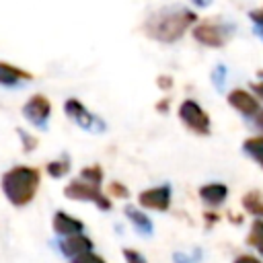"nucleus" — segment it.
<instances>
[{
	"label": "nucleus",
	"mask_w": 263,
	"mask_h": 263,
	"mask_svg": "<svg viewBox=\"0 0 263 263\" xmlns=\"http://www.w3.org/2000/svg\"><path fill=\"white\" fill-rule=\"evenodd\" d=\"M51 230L55 236L64 238V236H72V234H78V232H84V222L64 210H58L53 212L51 216Z\"/></svg>",
	"instance_id": "11"
},
{
	"label": "nucleus",
	"mask_w": 263,
	"mask_h": 263,
	"mask_svg": "<svg viewBox=\"0 0 263 263\" xmlns=\"http://www.w3.org/2000/svg\"><path fill=\"white\" fill-rule=\"evenodd\" d=\"M191 4H193L195 8H205V6L212 4V0H191Z\"/></svg>",
	"instance_id": "32"
},
{
	"label": "nucleus",
	"mask_w": 263,
	"mask_h": 263,
	"mask_svg": "<svg viewBox=\"0 0 263 263\" xmlns=\"http://www.w3.org/2000/svg\"><path fill=\"white\" fill-rule=\"evenodd\" d=\"M121 255H123L125 263H148V259L144 257V253L138 251V249H134V247H123L121 249Z\"/></svg>",
	"instance_id": "23"
},
{
	"label": "nucleus",
	"mask_w": 263,
	"mask_h": 263,
	"mask_svg": "<svg viewBox=\"0 0 263 263\" xmlns=\"http://www.w3.org/2000/svg\"><path fill=\"white\" fill-rule=\"evenodd\" d=\"M226 103L228 107H232L238 115L253 119L257 115V111L263 107L261 101L251 92V88H242V86H234L226 92Z\"/></svg>",
	"instance_id": "9"
},
{
	"label": "nucleus",
	"mask_w": 263,
	"mask_h": 263,
	"mask_svg": "<svg viewBox=\"0 0 263 263\" xmlns=\"http://www.w3.org/2000/svg\"><path fill=\"white\" fill-rule=\"evenodd\" d=\"M25 121L33 127H45L49 117H51V101L47 95L43 92H33L25 103H23V109H21Z\"/></svg>",
	"instance_id": "7"
},
{
	"label": "nucleus",
	"mask_w": 263,
	"mask_h": 263,
	"mask_svg": "<svg viewBox=\"0 0 263 263\" xmlns=\"http://www.w3.org/2000/svg\"><path fill=\"white\" fill-rule=\"evenodd\" d=\"M240 208L251 218H263V193L259 189H249L240 197Z\"/></svg>",
	"instance_id": "15"
},
{
	"label": "nucleus",
	"mask_w": 263,
	"mask_h": 263,
	"mask_svg": "<svg viewBox=\"0 0 263 263\" xmlns=\"http://www.w3.org/2000/svg\"><path fill=\"white\" fill-rule=\"evenodd\" d=\"M70 263H107V259L103 257V255H99L95 249L92 251H86V253H82V255H76V257H72V259H68Z\"/></svg>",
	"instance_id": "22"
},
{
	"label": "nucleus",
	"mask_w": 263,
	"mask_h": 263,
	"mask_svg": "<svg viewBox=\"0 0 263 263\" xmlns=\"http://www.w3.org/2000/svg\"><path fill=\"white\" fill-rule=\"evenodd\" d=\"M212 80H214L216 88H222V86H224V80H226V68H224L222 64H218V66L214 68V72H212Z\"/></svg>",
	"instance_id": "25"
},
{
	"label": "nucleus",
	"mask_w": 263,
	"mask_h": 263,
	"mask_svg": "<svg viewBox=\"0 0 263 263\" xmlns=\"http://www.w3.org/2000/svg\"><path fill=\"white\" fill-rule=\"evenodd\" d=\"M78 177L84 179V181H90V183H95V185H103V181H105V171H103V166H101L99 162H92V164L82 166L80 173H78Z\"/></svg>",
	"instance_id": "19"
},
{
	"label": "nucleus",
	"mask_w": 263,
	"mask_h": 263,
	"mask_svg": "<svg viewBox=\"0 0 263 263\" xmlns=\"http://www.w3.org/2000/svg\"><path fill=\"white\" fill-rule=\"evenodd\" d=\"M203 220L208 222V226H214V224H218V222L222 220V216L218 214V210H210V208H205V210H203Z\"/></svg>",
	"instance_id": "29"
},
{
	"label": "nucleus",
	"mask_w": 263,
	"mask_h": 263,
	"mask_svg": "<svg viewBox=\"0 0 263 263\" xmlns=\"http://www.w3.org/2000/svg\"><path fill=\"white\" fill-rule=\"evenodd\" d=\"M171 105H173L171 97H168V95H164L162 99H158V101L154 103V109H156V113H162V115H166V113L171 111Z\"/></svg>",
	"instance_id": "28"
},
{
	"label": "nucleus",
	"mask_w": 263,
	"mask_h": 263,
	"mask_svg": "<svg viewBox=\"0 0 263 263\" xmlns=\"http://www.w3.org/2000/svg\"><path fill=\"white\" fill-rule=\"evenodd\" d=\"M197 21H199V16L191 8H185V6H162L158 10H152L144 18L140 31L150 41H158V43L171 45V43L181 41L193 29V25Z\"/></svg>",
	"instance_id": "1"
},
{
	"label": "nucleus",
	"mask_w": 263,
	"mask_h": 263,
	"mask_svg": "<svg viewBox=\"0 0 263 263\" xmlns=\"http://www.w3.org/2000/svg\"><path fill=\"white\" fill-rule=\"evenodd\" d=\"M105 193H107L111 199H127V197H129L127 185L121 183V181H117V179H113V181H109V183L105 185Z\"/></svg>",
	"instance_id": "21"
},
{
	"label": "nucleus",
	"mask_w": 263,
	"mask_h": 263,
	"mask_svg": "<svg viewBox=\"0 0 263 263\" xmlns=\"http://www.w3.org/2000/svg\"><path fill=\"white\" fill-rule=\"evenodd\" d=\"M154 82H156L158 90H162L164 95H166L168 90H173V86H175V80H173V76H171V74H158Z\"/></svg>",
	"instance_id": "24"
},
{
	"label": "nucleus",
	"mask_w": 263,
	"mask_h": 263,
	"mask_svg": "<svg viewBox=\"0 0 263 263\" xmlns=\"http://www.w3.org/2000/svg\"><path fill=\"white\" fill-rule=\"evenodd\" d=\"M43 173L47 177H51V179H64V177H68L72 173V160L66 154H62V156H58L53 160H47L45 166H43Z\"/></svg>",
	"instance_id": "18"
},
{
	"label": "nucleus",
	"mask_w": 263,
	"mask_h": 263,
	"mask_svg": "<svg viewBox=\"0 0 263 263\" xmlns=\"http://www.w3.org/2000/svg\"><path fill=\"white\" fill-rule=\"evenodd\" d=\"M236 27L220 16H205L199 18L193 29H191V37L197 45L208 47V49H222L228 45V41L234 37Z\"/></svg>",
	"instance_id": "3"
},
{
	"label": "nucleus",
	"mask_w": 263,
	"mask_h": 263,
	"mask_svg": "<svg viewBox=\"0 0 263 263\" xmlns=\"http://www.w3.org/2000/svg\"><path fill=\"white\" fill-rule=\"evenodd\" d=\"M41 168L33 164H14L0 177V191L12 208H27L39 193Z\"/></svg>",
	"instance_id": "2"
},
{
	"label": "nucleus",
	"mask_w": 263,
	"mask_h": 263,
	"mask_svg": "<svg viewBox=\"0 0 263 263\" xmlns=\"http://www.w3.org/2000/svg\"><path fill=\"white\" fill-rule=\"evenodd\" d=\"M251 121H253V125L259 129V134H263V107L257 111V115H255Z\"/></svg>",
	"instance_id": "31"
},
{
	"label": "nucleus",
	"mask_w": 263,
	"mask_h": 263,
	"mask_svg": "<svg viewBox=\"0 0 263 263\" xmlns=\"http://www.w3.org/2000/svg\"><path fill=\"white\" fill-rule=\"evenodd\" d=\"M123 216L127 218V222L132 224V228L140 234V236H150L154 226H152V220L148 216V212L140 205H134V203H127L123 208Z\"/></svg>",
	"instance_id": "14"
},
{
	"label": "nucleus",
	"mask_w": 263,
	"mask_h": 263,
	"mask_svg": "<svg viewBox=\"0 0 263 263\" xmlns=\"http://www.w3.org/2000/svg\"><path fill=\"white\" fill-rule=\"evenodd\" d=\"M35 78L33 72L16 66V64H10V62H2L0 60V86H18L23 82H31Z\"/></svg>",
	"instance_id": "13"
},
{
	"label": "nucleus",
	"mask_w": 263,
	"mask_h": 263,
	"mask_svg": "<svg viewBox=\"0 0 263 263\" xmlns=\"http://www.w3.org/2000/svg\"><path fill=\"white\" fill-rule=\"evenodd\" d=\"M177 117H179L181 125H183L189 134H193V136H197V138H208V136H212V117H210V113L201 107L199 101H195V99H191V97L183 99V101L179 103V107H177Z\"/></svg>",
	"instance_id": "5"
},
{
	"label": "nucleus",
	"mask_w": 263,
	"mask_h": 263,
	"mask_svg": "<svg viewBox=\"0 0 263 263\" xmlns=\"http://www.w3.org/2000/svg\"><path fill=\"white\" fill-rule=\"evenodd\" d=\"M240 148L247 154V158H251L263 171V134H255V136L245 138Z\"/></svg>",
	"instance_id": "17"
},
{
	"label": "nucleus",
	"mask_w": 263,
	"mask_h": 263,
	"mask_svg": "<svg viewBox=\"0 0 263 263\" xmlns=\"http://www.w3.org/2000/svg\"><path fill=\"white\" fill-rule=\"evenodd\" d=\"M64 113H66V117L72 123H76L78 127H82L86 132H103L105 129L103 119H99L97 115H92L86 109V105L80 99H76V97H70V99L64 101Z\"/></svg>",
	"instance_id": "8"
},
{
	"label": "nucleus",
	"mask_w": 263,
	"mask_h": 263,
	"mask_svg": "<svg viewBox=\"0 0 263 263\" xmlns=\"http://www.w3.org/2000/svg\"><path fill=\"white\" fill-rule=\"evenodd\" d=\"M58 249H60V253H62L66 259H72V257H76V255H82V253H86V251H92V249H95V242H92V238H90L88 234L78 232V234L60 238Z\"/></svg>",
	"instance_id": "12"
},
{
	"label": "nucleus",
	"mask_w": 263,
	"mask_h": 263,
	"mask_svg": "<svg viewBox=\"0 0 263 263\" xmlns=\"http://www.w3.org/2000/svg\"><path fill=\"white\" fill-rule=\"evenodd\" d=\"M232 263H263L261 255H255V253H240L232 259Z\"/></svg>",
	"instance_id": "26"
},
{
	"label": "nucleus",
	"mask_w": 263,
	"mask_h": 263,
	"mask_svg": "<svg viewBox=\"0 0 263 263\" xmlns=\"http://www.w3.org/2000/svg\"><path fill=\"white\" fill-rule=\"evenodd\" d=\"M228 185L226 183H220V181H210V183H203V185H199V189H197V197H199V201L205 205V208H210V210H218L220 205H224L226 203V199H228Z\"/></svg>",
	"instance_id": "10"
},
{
	"label": "nucleus",
	"mask_w": 263,
	"mask_h": 263,
	"mask_svg": "<svg viewBox=\"0 0 263 263\" xmlns=\"http://www.w3.org/2000/svg\"><path fill=\"white\" fill-rule=\"evenodd\" d=\"M249 88H251V92L263 103V78H257V80H253L251 84H249Z\"/></svg>",
	"instance_id": "30"
},
{
	"label": "nucleus",
	"mask_w": 263,
	"mask_h": 263,
	"mask_svg": "<svg viewBox=\"0 0 263 263\" xmlns=\"http://www.w3.org/2000/svg\"><path fill=\"white\" fill-rule=\"evenodd\" d=\"M245 245L263 257V218H253L245 236Z\"/></svg>",
	"instance_id": "16"
},
{
	"label": "nucleus",
	"mask_w": 263,
	"mask_h": 263,
	"mask_svg": "<svg viewBox=\"0 0 263 263\" xmlns=\"http://www.w3.org/2000/svg\"><path fill=\"white\" fill-rule=\"evenodd\" d=\"M138 205L144 208L146 212H158V214L168 212L173 205V187L168 183H160L142 189L138 193Z\"/></svg>",
	"instance_id": "6"
},
{
	"label": "nucleus",
	"mask_w": 263,
	"mask_h": 263,
	"mask_svg": "<svg viewBox=\"0 0 263 263\" xmlns=\"http://www.w3.org/2000/svg\"><path fill=\"white\" fill-rule=\"evenodd\" d=\"M62 193L70 201H86V203L97 205V210H101V212H111L113 210V199L105 193L103 185H95V183L84 181L80 177L70 179L64 185Z\"/></svg>",
	"instance_id": "4"
},
{
	"label": "nucleus",
	"mask_w": 263,
	"mask_h": 263,
	"mask_svg": "<svg viewBox=\"0 0 263 263\" xmlns=\"http://www.w3.org/2000/svg\"><path fill=\"white\" fill-rule=\"evenodd\" d=\"M16 136H18V140H21V148H23L27 154H31V152H35V150L39 148V138L33 136L29 129L16 127Z\"/></svg>",
	"instance_id": "20"
},
{
	"label": "nucleus",
	"mask_w": 263,
	"mask_h": 263,
	"mask_svg": "<svg viewBox=\"0 0 263 263\" xmlns=\"http://www.w3.org/2000/svg\"><path fill=\"white\" fill-rule=\"evenodd\" d=\"M249 21L253 23V27H257V29H263V6L249 10Z\"/></svg>",
	"instance_id": "27"
}]
</instances>
